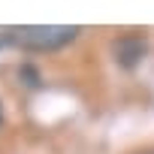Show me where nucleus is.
<instances>
[{
    "instance_id": "f257e3e1",
    "label": "nucleus",
    "mask_w": 154,
    "mask_h": 154,
    "mask_svg": "<svg viewBox=\"0 0 154 154\" xmlns=\"http://www.w3.org/2000/svg\"><path fill=\"white\" fill-rule=\"evenodd\" d=\"M82 30L69 27V24H33V27H12L9 30V42L27 48V51H57L63 45H69Z\"/></svg>"
},
{
    "instance_id": "f03ea898",
    "label": "nucleus",
    "mask_w": 154,
    "mask_h": 154,
    "mask_svg": "<svg viewBox=\"0 0 154 154\" xmlns=\"http://www.w3.org/2000/svg\"><path fill=\"white\" fill-rule=\"evenodd\" d=\"M145 51H148V39L142 33H124L115 39V60L124 69H136L145 60Z\"/></svg>"
},
{
    "instance_id": "7ed1b4c3",
    "label": "nucleus",
    "mask_w": 154,
    "mask_h": 154,
    "mask_svg": "<svg viewBox=\"0 0 154 154\" xmlns=\"http://www.w3.org/2000/svg\"><path fill=\"white\" fill-rule=\"evenodd\" d=\"M0 124H3V109H0Z\"/></svg>"
},
{
    "instance_id": "20e7f679",
    "label": "nucleus",
    "mask_w": 154,
    "mask_h": 154,
    "mask_svg": "<svg viewBox=\"0 0 154 154\" xmlns=\"http://www.w3.org/2000/svg\"><path fill=\"white\" fill-rule=\"evenodd\" d=\"M145 154H154V151H145Z\"/></svg>"
}]
</instances>
